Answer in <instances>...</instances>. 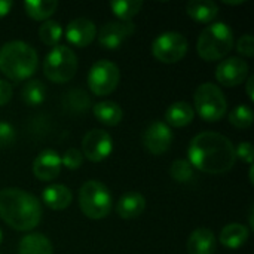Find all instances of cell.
Instances as JSON below:
<instances>
[{
  "instance_id": "1",
  "label": "cell",
  "mask_w": 254,
  "mask_h": 254,
  "mask_svg": "<svg viewBox=\"0 0 254 254\" xmlns=\"http://www.w3.org/2000/svg\"><path fill=\"white\" fill-rule=\"evenodd\" d=\"M189 162L199 171L208 174H223L237 162L235 146L219 132L205 131L195 135L189 144Z\"/></svg>"
},
{
  "instance_id": "2",
  "label": "cell",
  "mask_w": 254,
  "mask_h": 254,
  "mask_svg": "<svg viewBox=\"0 0 254 254\" xmlns=\"http://www.w3.org/2000/svg\"><path fill=\"white\" fill-rule=\"evenodd\" d=\"M0 219L15 231H31L42 219L40 201L19 188L0 190Z\"/></svg>"
},
{
  "instance_id": "3",
  "label": "cell",
  "mask_w": 254,
  "mask_h": 254,
  "mask_svg": "<svg viewBox=\"0 0 254 254\" xmlns=\"http://www.w3.org/2000/svg\"><path fill=\"white\" fill-rule=\"evenodd\" d=\"M37 65V52L22 40H10L0 48V71L10 80L21 82L31 77Z\"/></svg>"
},
{
  "instance_id": "4",
  "label": "cell",
  "mask_w": 254,
  "mask_h": 254,
  "mask_svg": "<svg viewBox=\"0 0 254 254\" xmlns=\"http://www.w3.org/2000/svg\"><path fill=\"white\" fill-rule=\"evenodd\" d=\"M234 46V31L223 22L208 24L199 34L196 42L198 54L205 61H219L223 60Z\"/></svg>"
},
{
  "instance_id": "5",
  "label": "cell",
  "mask_w": 254,
  "mask_h": 254,
  "mask_svg": "<svg viewBox=\"0 0 254 254\" xmlns=\"http://www.w3.org/2000/svg\"><path fill=\"white\" fill-rule=\"evenodd\" d=\"M113 205V198L107 186L98 180H88L79 189V207L92 220L106 219Z\"/></svg>"
},
{
  "instance_id": "6",
  "label": "cell",
  "mask_w": 254,
  "mask_h": 254,
  "mask_svg": "<svg viewBox=\"0 0 254 254\" xmlns=\"http://www.w3.org/2000/svg\"><path fill=\"white\" fill-rule=\"evenodd\" d=\"M77 71V57L65 45L54 46L43 60V73L54 83L70 82Z\"/></svg>"
},
{
  "instance_id": "7",
  "label": "cell",
  "mask_w": 254,
  "mask_h": 254,
  "mask_svg": "<svg viewBox=\"0 0 254 254\" xmlns=\"http://www.w3.org/2000/svg\"><path fill=\"white\" fill-rule=\"evenodd\" d=\"M193 103V110L207 122H217L228 112V101L223 91L211 82L201 83L196 88Z\"/></svg>"
},
{
  "instance_id": "8",
  "label": "cell",
  "mask_w": 254,
  "mask_h": 254,
  "mask_svg": "<svg viewBox=\"0 0 254 254\" xmlns=\"http://www.w3.org/2000/svg\"><path fill=\"white\" fill-rule=\"evenodd\" d=\"M119 80V67L109 60H100L94 63L88 73V86L91 92L98 97L112 94L118 88Z\"/></svg>"
},
{
  "instance_id": "9",
  "label": "cell",
  "mask_w": 254,
  "mask_h": 254,
  "mask_svg": "<svg viewBox=\"0 0 254 254\" xmlns=\"http://www.w3.org/2000/svg\"><path fill=\"white\" fill-rule=\"evenodd\" d=\"M188 39L179 31H165L152 43V54L156 60L165 64H174L188 54Z\"/></svg>"
},
{
  "instance_id": "10",
  "label": "cell",
  "mask_w": 254,
  "mask_h": 254,
  "mask_svg": "<svg viewBox=\"0 0 254 254\" xmlns=\"http://www.w3.org/2000/svg\"><path fill=\"white\" fill-rule=\"evenodd\" d=\"M113 152V138L107 131L91 129L82 140V155L91 162H101Z\"/></svg>"
},
{
  "instance_id": "11",
  "label": "cell",
  "mask_w": 254,
  "mask_h": 254,
  "mask_svg": "<svg viewBox=\"0 0 254 254\" xmlns=\"http://www.w3.org/2000/svg\"><path fill=\"white\" fill-rule=\"evenodd\" d=\"M249 76V64L240 57H229L219 63L216 68V79L223 86H238L246 82Z\"/></svg>"
},
{
  "instance_id": "12",
  "label": "cell",
  "mask_w": 254,
  "mask_h": 254,
  "mask_svg": "<svg viewBox=\"0 0 254 254\" xmlns=\"http://www.w3.org/2000/svg\"><path fill=\"white\" fill-rule=\"evenodd\" d=\"M173 131L171 128L161 121L150 124L143 132V144L152 155L165 153L173 143Z\"/></svg>"
},
{
  "instance_id": "13",
  "label": "cell",
  "mask_w": 254,
  "mask_h": 254,
  "mask_svg": "<svg viewBox=\"0 0 254 254\" xmlns=\"http://www.w3.org/2000/svg\"><path fill=\"white\" fill-rule=\"evenodd\" d=\"M135 31V24L132 21H112L106 22L98 33V42L106 49H118L127 37Z\"/></svg>"
},
{
  "instance_id": "14",
  "label": "cell",
  "mask_w": 254,
  "mask_h": 254,
  "mask_svg": "<svg viewBox=\"0 0 254 254\" xmlns=\"http://www.w3.org/2000/svg\"><path fill=\"white\" fill-rule=\"evenodd\" d=\"M61 156L52 149L42 150L33 161V174L42 182H51L61 171Z\"/></svg>"
},
{
  "instance_id": "15",
  "label": "cell",
  "mask_w": 254,
  "mask_h": 254,
  "mask_svg": "<svg viewBox=\"0 0 254 254\" xmlns=\"http://www.w3.org/2000/svg\"><path fill=\"white\" fill-rule=\"evenodd\" d=\"M97 37V27L95 24L88 18H76L71 19L65 27V39L77 46L85 48Z\"/></svg>"
},
{
  "instance_id": "16",
  "label": "cell",
  "mask_w": 254,
  "mask_h": 254,
  "mask_svg": "<svg viewBox=\"0 0 254 254\" xmlns=\"http://www.w3.org/2000/svg\"><path fill=\"white\" fill-rule=\"evenodd\" d=\"M186 249L189 254H214L217 249V238L211 229L198 228L189 235Z\"/></svg>"
},
{
  "instance_id": "17",
  "label": "cell",
  "mask_w": 254,
  "mask_h": 254,
  "mask_svg": "<svg viewBox=\"0 0 254 254\" xmlns=\"http://www.w3.org/2000/svg\"><path fill=\"white\" fill-rule=\"evenodd\" d=\"M146 208V198L138 192H128L122 195L116 205V213L121 219H137Z\"/></svg>"
},
{
  "instance_id": "18",
  "label": "cell",
  "mask_w": 254,
  "mask_h": 254,
  "mask_svg": "<svg viewBox=\"0 0 254 254\" xmlns=\"http://www.w3.org/2000/svg\"><path fill=\"white\" fill-rule=\"evenodd\" d=\"M42 201L45 202V205L48 208L60 211V210L70 207V204L73 201V193L64 185H51L43 189Z\"/></svg>"
},
{
  "instance_id": "19",
  "label": "cell",
  "mask_w": 254,
  "mask_h": 254,
  "mask_svg": "<svg viewBox=\"0 0 254 254\" xmlns=\"http://www.w3.org/2000/svg\"><path fill=\"white\" fill-rule=\"evenodd\" d=\"M18 254H54V247L49 238L40 232H31L21 238Z\"/></svg>"
},
{
  "instance_id": "20",
  "label": "cell",
  "mask_w": 254,
  "mask_h": 254,
  "mask_svg": "<svg viewBox=\"0 0 254 254\" xmlns=\"http://www.w3.org/2000/svg\"><path fill=\"white\" fill-rule=\"evenodd\" d=\"M193 118H195V110L186 101L173 103L165 112V121H167L165 124L174 128H182L189 125L193 121Z\"/></svg>"
},
{
  "instance_id": "21",
  "label": "cell",
  "mask_w": 254,
  "mask_h": 254,
  "mask_svg": "<svg viewBox=\"0 0 254 254\" xmlns=\"http://www.w3.org/2000/svg\"><path fill=\"white\" fill-rule=\"evenodd\" d=\"M186 12L193 21L201 24H208L213 22L214 18L217 16L219 6L211 0H190L186 4Z\"/></svg>"
},
{
  "instance_id": "22",
  "label": "cell",
  "mask_w": 254,
  "mask_h": 254,
  "mask_svg": "<svg viewBox=\"0 0 254 254\" xmlns=\"http://www.w3.org/2000/svg\"><path fill=\"white\" fill-rule=\"evenodd\" d=\"M249 237H250V231L244 225L229 223L222 229L219 240H220L222 246H225L226 249L235 250V249H240L241 246H244L247 243Z\"/></svg>"
},
{
  "instance_id": "23",
  "label": "cell",
  "mask_w": 254,
  "mask_h": 254,
  "mask_svg": "<svg viewBox=\"0 0 254 254\" xmlns=\"http://www.w3.org/2000/svg\"><path fill=\"white\" fill-rule=\"evenodd\" d=\"M94 116L98 122L107 127H115L122 121L124 110L115 101H100L94 106Z\"/></svg>"
},
{
  "instance_id": "24",
  "label": "cell",
  "mask_w": 254,
  "mask_h": 254,
  "mask_svg": "<svg viewBox=\"0 0 254 254\" xmlns=\"http://www.w3.org/2000/svg\"><path fill=\"white\" fill-rule=\"evenodd\" d=\"M57 0H25L24 9L25 13L36 21H48L49 16L57 10Z\"/></svg>"
},
{
  "instance_id": "25",
  "label": "cell",
  "mask_w": 254,
  "mask_h": 254,
  "mask_svg": "<svg viewBox=\"0 0 254 254\" xmlns=\"http://www.w3.org/2000/svg\"><path fill=\"white\" fill-rule=\"evenodd\" d=\"M63 106L70 113H83L89 109L91 98L88 97V92L83 89H70L63 98Z\"/></svg>"
},
{
  "instance_id": "26",
  "label": "cell",
  "mask_w": 254,
  "mask_h": 254,
  "mask_svg": "<svg viewBox=\"0 0 254 254\" xmlns=\"http://www.w3.org/2000/svg\"><path fill=\"white\" fill-rule=\"evenodd\" d=\"M21 95H22V100H24L25 104L36 107V106H40L45 101L46 88H45V85L40 80H36V79L34 80H28L22 86Z\"/></svg>"
},
{
  "instance_id": "27",
  "label": "cell",
  "mask_w": 254,
  "mask_h": 254,
  "mask_svg": "<svg viewBox=\"0 0 254 254\" xmlns=\"http://www.w3.org/2000/svg\"><path fill=\"white\" fill-rule=\"evenodd\" d=\"M112 12L121 19V21H131L132 16H135L140 9L143 7V1L140 0H115L110 1Z\"/></svg>"
},
{
  "instance_id": "28",
  "label": "cell",
  "mask_w": 254,
  "mask_h": 254,
  "mask_svg": "<svg viewBox=\"0 0 254 254\" xmlns=\"http://www.w3.org/2000/svg\"><path fill=\"white\" fill-rule=\"evenodd\" d=\"M63 36V27L60 25L58 21L48 19L43 21L39 27V39L46 45V46H57L60 39Z\"/></svg>"
},
{
  "instance_id": "29",
  "label": "cell",
  "mask_w": 254,
  "mask_h": 254,
  "mask_svg": "<svg viewBox=\"0 0 254 254\" xmlns=\"http://www.w3.org/2000/svg\"><path fill=\"white\" fill-rule=\"evenodd\" d=\"M229 122L238 129H246L253 125V110L247 104L234 107L229 113Z\"/></svg>"
},
{
  "instance_id": "30",
  "label": "cell",
  "mask_w": 254,
  "mask_h": 254,
  "mask_svg": "<svg viewBox=\"0 0 254 254\" xmlns=\"http://www.w3.org/2000/svg\"><path fill=\"white\" fill-rule=\"evenodd\" d=\"M170 176L179 183H188L193 179V167L189 161L177 159L170 167Z\"/></svg>"
},
{
  "instance_id": "31",
  "label": "cell",
  "mask_w": 254,
  "mask_h": 254,
  "mask_svg": "<svg viewBox=\"0 0 254 254\" xmlns=\"http://www.w3.org/2000/svg\"><path fill=\"white\" fill-rule=\"evenodd\" d=\"M82 164H83V155L80 150L74 147L67 149L61 156V165H64L67 170H77L82 167Z\"/></svg>"
},
{
  "instance_id": "32",
  "label": "cell",
  "mask_w": 254,
  "mask_h": 254,
  "mask_svg": "<svg viewBox=\"0 0 254 254\" xmlns=\"http://www.w3.org/2000/svg\"><path fill=\"white\" fill-rule=\"evenodd\" d=\"M16 138V131L9 122H0V147H9Z\"/></svg>"
},
{
  "instance_id": "33",
  "label": "cell",
  "mask_w": 254,
  "mask_h": 254,
  "mask_svg": "<svg viewBox=\"0 0 254 254\" xmlns=\"http://www.w3.org/2000/svg\"><path fill=\"white\" fill-rule=\"evenodd\" d=\"M237 51H238L241 55L247 57V58L253 57V54H254L253 34L247 33V34L241 36V37L238 39V42H237Z\"/></svg>"
},
{
  "instance_id": "34",
  "label": "cell",
  "mask_w": 254,
  "mask_h": 254,
  "mask_svg": "<svg viewBox=\"0 0 254 254\" xmlns=\"http://www.w3.org/2000/svg\"><path fill=\"white\" fill-rule=\"evenodd\" d=\"M235 155L237 158L243 159L244 162H247L249 165L253 164V156H254V149L253 144L250 141H243L238 144V147L235 149Z\"/></svg>"
},
{
  "instance_id": "35",
  "label": "cell",
  "mask_w": 254,
  "mask_h": 254,
  "mask_svg": "<svg viewBox=\"0 0 254 254\" xmlns=\"http://www.w3.org/2000/svg\"><path fill=\"white\" fill-rule=\"evenodd\" d=\"M13 95V88L12 85L4 80V79H0V106H4L10 101Z\"/></svg>"
},
{
  "instance_id": "36",
  "label": "cell",
  "mask_w": 254,
  "mask_h": 254,
  "mask_svg": "<svg viewBox=\"0 0 254 254\" xmlns=\"http://www.w3.org/2000/svg\"><path fill=\"white\" fill-rule=\"evenodd\" d=\"M12 6H13V3L10 0H0V18L6 16L10 12Z\"/></svg>"
},
{
  "instance_id": "37",
  "label": "cell",
  "mask_w": 254,
  "mask_h": 254,
  "mask_svg": "<svg viewBox=\"0 0 254 254\" xmlns=\"http://www.w3.org/2000/svg\"><path fill=\"white\" fill-rule=\"evenodd\" d=\"M253 85H254V76H249V79H247V95H249V98L254 101V92H253Z\"/></svg>"
},
{
  "instance_id": "38",
  "label": "cell",
  "mask_w": 254,
  "mask_h": 254,
  "mask_svg": "<svg viewBox=\"0 0 254 254\" xmlns=\"http://www.w3.org/2000/svg\"><path fill=\"white\" fill-rule=\"evenodd\" d=\"M244 1L246 0H223V3H226V4H241Z\"/></svg>"
},
{
  "instance_id": "39",
  "label": "cell",
  "mask_w": 254,
  "mask_h": 254,
  "mask_svg": "<svg viewBox=\"0 0 254 254\" xmlns=\"http://www.w3.org/2000/svg\"><path fill=\"white\" fill-rule=\"evenodd\" d=\"M1 241H3V234H1V231H0V244H1Z\"/></svg>"
}]
</instances>
